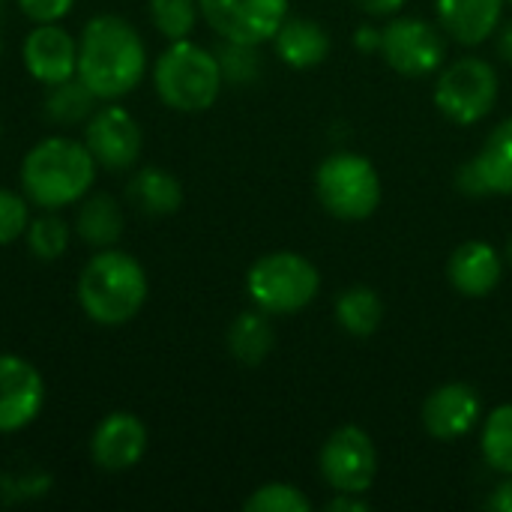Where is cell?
<instances>
[{
	"instance_id": "1",
	"label": "cell",
	"mask_w": 512,
	"mask_h": 512,
	"mask_svg": "<svg viewBox=\"0 0 512 512\" xmlns=\"http://www.w3.org/2000/svg\"><path fill=\"white\" fill-rule=\"evenodd\" d=\"M147 72V45L120 15H93L78 36V78L96 99L117 102Z\"/></svg>"
},
{
	"instance_id": "2",
	"label": "cell",
	"mask_w": 512,
	"mask_h": 512,
	"mask_svg": "<svg viewBox=\"0 0 512 512\" xmlns=\"http://www.w3.org/2000/svg\"><path fill=\"white\" fill-rule=\"evenodd\" d=\"M18 177L30 204L39 210H63L93 192L96 159L84 141L48 135L24 153Z\"/></svg>"
},
{
	"instance_id": "3",
	"label": "cell",
	"mask_w": 512,
	"mask_h": 512,
	"mask_svg": "<svg viewBox=\"0 0 512 512\" xmlns=\"http://www.w3.org/2000/svg\"><path fill=\"white\" fill-rule=\"evenodd\" d=\"M147 270L123 249H96L78 276V303L99 327L129 324L147 303Z\"/></svg>"
},
{
	"instance_id": "4",
	"label": "cell",
	"mask_w": 512,
	"mask_h": 512,
	"mask_svg": "<svg viewBox=\"0 0 512 512\" xmlns=\"http://www.w3.org/2000/svg\"><path fill=\"white\" fill-rule=\"evenodd\" d=\"M153 87L156 96L180 114H201L216 105L225 75L219 66V57L192 42L177 39L171 42L153 63Z\"/></svg>"
},
{
	"instance_id": "5",
	"label": "cell",
	"mask_w": 512,
	"mask_h": 512,
	"mask_svg": "<svg viewBox=\"0 0 512 512\" xmlns=\"http://www.w3.org/2000/svg\"><path fill=\"white\" fill-rule=\"evenodd\" d=\"M321 291L318 267L288 249L261 255L246 273V294L267 315L303 312Z\"/></svg>"
},
{
	"instance_id": "6",
	"label": "cell",
	"mask_w": 512,
	"mask_h": 512,
	"mask_svg": "<svg viewBox=\"0 0 512 512\" xmlns=\"http://www.w3.org/2000/svg\"><path fill=\"white\" fill-rule=\"evenodd\" d=\"M315 195L321 207L342 222L369 219L384 195L378 168L351 150L330 153L315 171Z\"/></svg>"
},
{
	"instance_id": "7",
	"label": "cell",
	"mask_w": 512,
	"mask_h": 512,
	"mask_svg": "<svg viewBox=\"0 0 512 512\" xmlns=\"http://www.w3.org/2000/svg\"><path fill=\"white\" fill-rule=\"evenodd\" d=\"M501 93L498 72L489 60L471 54L459 57L441 69L435 81V105L438 111L459 126H474L495 111Z\"/></svg>"
},
{
	"instance_id": "8",
	"label": "cell",
	"mask_w": 512,
	"mask_h": 512,
	"mask_svg": "<svg viewBox=\"0 0 512 512\" xmlns=\"http://www.w3.org/2000/svg\"><path fill=\"white\" fill-rule=\"evenodd\" d=\"M378 54L399 75L426 78V75H435L447 60V33L432 21L393 15L390 24L381 27Z\"/></svg>"
},
{
	"instance_id": "9",
	"label": "cell",
	"mask_w": 512,
	"mask_h": 512,
	"mask_svg": "<svg viewBox=\"0 0 512 512\" xmlns=\"http://www.w3.org/2000/svg\"><path fill=\"white\" fill-rule=\"evenodd\" d=\"M318 471L333 492L366 495L378 477V450L366 429L339 426L321 447Z\"/></svg>"
},
{
	"instance_id": "10",
	"label": "cell",
	"mask_w": 512,
	"mask_h": 512,
	"mask_svg": "<svg viewBox=\"0 0 512 512\" xmlns=\"http://www.w3.org/2000/svg\"><path fill=\"white\" fill-rule=\"evenodd\" d=\"M291 0H198L201 18L225 42L264 45L288 18Z\"/></svg>"
},
{
	"instance_id": "11",
	"label": "cell",
	"mask_w": 512,
	"mask_h": 512,
	"mask_svg": "<svg viewBox=\"0 0 512 512\" xmlns=\"http://www.w3.org/2000/svg\"><path fill=\"white\" fill-rule=\"evenodd\" d=\"M81 141L93 153L96 165L108 171H129L141 156L144 132L123 105H102L87 117Z\"/></svg>"
},
{
	"instance_id": "12",
	"label": "cell",
	"mask_w": 512,
	"mask_h": 512,
	"mask_svg": "<svg viewBox=\"0 0 512 512\" xmlns=\"http://www.w3.org/2000/svg\"><path fill=\"white\" fill-rule=\"evenodd\" d=\"M42 408L45 381L39 369L18 354H0V435L27 429Z\"/></svg>"
},
{
	"instance_id": "13",
	"label": "cell",
	"mask_w": 512,
	"mask_h": 512,
	"mask_svg": "<svg viewBox=\"0 0 512 512\" xmlns=\"http://www.w3.org/2000/svg\"><path fill=\"white\" fill-rule=\"evenodd\" d=\"M456 189L468 198L512 195V117L498 123L480 153L456 171Z\"/></svg>"
},
{
	"instance_id": "14",
	"label": "cell",
	"mask_w": 512,
	"mask_h": 512,
	"mask_svg": "<svg viewBox=\"0 0 512 512\" xmlns=\"http://www.w3.org/2000/svg\"><path fill=\"white\" fill-rule=\"evenodd\" d=\"M147 453V426L129 411H114L102 417L90 435V459L108 474L135 468Z\"/></svg>"
},
{
	"instance_id": "15",
	"label": "cell",
	"mask_w": 512,
	"mask_h": 512,
	"mask_svg": "<svg viewBox=\"0 0 512 512\" xmlns=\"http://www.w3.org/2000/svg\"><path fill=\"white\" fill-rule=\"evenodd\" d=\"M21 60L39 84H60L78 72V39L57 21L36 24L21 45Z\"/></svg>"
},
{
	"instance_id": "16",
	"label": "cell",
	"mask_w": 512,
	"mask_h": 512,
	"mask_svg": "<svg viewBox=\"0 0 512 512\" xmlns=\"http://www.w3.org/2000/svg\"><path fill=\"white\" fill-rule=\"evenodd\" d=\"M483 417V399L471 384L453 381L435 387L423 402V426L435 441L465 438Z\"/></svg>"
},
{
	"instance_id": "17",
	"label": "cell",
	"mask_w": 512,
	"mask_h": 512,
	"mask_svg": "<svg viewBox=\"0 0 512 512\" xmlns=\"http://www.w3.org/2000/svg\"><path fill=\"white\" fill-rule=\"evenodd\" d=\"M504 6L507 0H435V15L447 39L477 48L501 27Z\"/></svg>"
},
{
	"instance_id": "18",
	"label": "cell",
	"mask_w": 512,
	"mask_h": 512,
	"mask_svg": "<svg viewBox=\"0 0 512 512\" xmlns=\"http://www.w3.org/2000/svg\"><path fill=\"white\" fill-rule=\"evenodd\" d=\"M504 276L501 252L486 240H468L453 249L447 261V279L462 297H489Z\"/></svg>"
},
{
	"instance_id": "19",
	"label": "cell",
	"mask_w": 512,
	"mask_h": 512,
	"mask_svg": "<svg viewBox=\"0 0 512 512\" xmlns=\"http://www.w3.org/2000/svg\"><path fill=\"white\" fill-rule=\"evenodd\" d=\"M276 57L291 69H315L330 57V33L312 18H285L273 36Z\"/></svg>"
},
{
	"instance_id": "20",
	"label": "cell",
	"mask_w": 512,
	"mask_h": 512,
	"mask_svg": "<svg viewBox=\"0 0 512 512\" xmlns=\"http://www.w3.org/2000/svg\"><path fill=\"white\" fill-rule=\"evenodd\" d=\"M123 210L114 195L108 192H87L78 201L75 231L93 249H111L123 237Z\"/></svg>"
},
{
	"instance_id": "21",
	"label": "cell",
	"mask_w": 512,
	"mask_h": 512,
	"mask_svg": "<svg viewBox=\"0 0 512 512\" xmlns=\"http://www.w3.org/2000/svg\"><path fill=\"white\" fill-rule=\"evenodd\" d=\"M126 198L147 216H171L183 207V183L171 171L147 165L129 177Z\"/></svg>"
},
{
	"instance_id": "22",
	"label": "cell",
	"mask_w": 512,
	"mask_h": 512,
	"mask_svg": "<svg viewBox=\"0 0 512 512\" xmlns=\"http://www.w3.org/2000/svg\"><path fill=\"white\" fill-rule=\"evenodd\" d=\"M273 315L252 309V312H240L225 336L228 354L243 363V366H261L273 348H276V330H273Z\"/></svg>"
},
{
	"instance_id": "23",
	"label": "cell",
	"mask_w": 512,
	"mask_h": 512,
	"mask_svg": "<svg viewBox=\"0 0 512 512\" xmlns=\"http://www.w3.org/2000/svg\"><path fill=\"white\" fill-rule=\"evenodd\" d=\"M333 315H336V324L348 336L369 339V336L378 333V327L384 321V300H381V294L375 288L354 285V288H348V291H342L336 297Z\"/></svg>"
},
{
	"instance_id": "24",
	"label": "cell",
	"mask_w": 512,
	"mask_h": 512,
	"mask_svg": "<svg viewBox=\"0 0 512 512\" xmlns=\"http://www.w3.org/2000/svg\"><path fill=\"white\" fill-rule=\"evenodd\" d=\"M93 102H96V96L75 75V78H66V81L48 87L42 114L57 126H75V123H87V117L93 114Z\"/></svg>"
},
{
	"instance_id": "25",
	"label": "cell",
	"mask_w": 512,
	"mask_h": 512,
	"mask_svg": "<svg viewBox=\"0 0 512 512\" xmlns=\"http://www.w3.org/2000/svg\"><path fill=\"white\" fill-rule=\"evenodd\" d=\"M480 453L495 474H512V402L489 411L480 435Z\"/></svg>"
},
{
	"instance_id": "26",
	"label": "cell",
	"mask_w": 512,
	"mask_h": 512,
	"mask_svg": "<svg viewBox=\"0 0 512 512\" xmlns=\"http://www.w3.org/2000/svg\"><path fill=\"white\" fill-rule=\"evenodd\" d=\"M69 237H72L69 222L57 210H45L42 216L30 219V225L24 231L27 249L39 261H57V258H63L66 249H69Z\"/></svg>"
},
{
	"instance_id": "27",
	"label": "cell",
	"mask_w": 512,
	"mask_h": 512,
	"mask_svg": "<svg viewBox=\"0 0 512 512\" xmlns=\"http://www.w3.org/2000/svg\"><path fill=\"white\" fill-rule=\"evenodd\" d=\"M198 15V0H150V21L168 42L189 39Z\"/></svg>"
},
{
	"instance_id": "28",
	"label": "cell",
	"mask_w": 512,
	"mask_h": 512,
	"mask_svg": "<svg viewBox=\"0 0 512 512\" xmlns=\"http://www.w3.org/2000/svg\"><path fill=\"white\" fill-rule=\"evenodd\" d=\"M246 512H312V501L303 489L291 483H264L246 501Z\"/></svg>"
},
{
	"instance_id": "29",
	"label": "cell",
	"mask_w": 512,
	"mask_h": 512,
	"mask_svg": "<svg viewBox=\"0 0 512 512\" xmlns=\"http://www.w3.org/2000/svg\"><path fill=\"white\" fill-rule=\"evenodd\" d=\"M222 75L228 84H252L261 75V57H258V45H243V42H225L216 51Z\"/></svg>"
},
{
	"instance_id": "30",
	"label": "cell",
	"mask_w": 512,
	"mask_h": 512,
	"mask_svg": "<svg viewBox=\"0 0 512 512\" xmlns=\"http://www.w3.org/2000/svg\"><path fill=\"white\" fill-rule=\"evenodd\" d=\"M27 225H30L27 195L0 189V246H12L15 240H21Z\"/></svg>"
},
{
	"instance_id": "31",
	"label": "cell",
	"mask_w": 512,
	"mask_h": 512,
	"mask_svg": "<svg viewBox=\"0 0 512 512\" xmlns=\"http://www.w3.org/2000/svg\"><path fill=\"white\" fill-rule=\"evenodd\" d=\"M18 6L33 24H54L72 12L75 0H18Z\"/></svg>"
},
{
	"instance_id": "32",
	"label": "cell",
	"mask_w": 512,
	"mask_h": 512,
	"mask_svg": "<svg viewBox=\"0 0 512 512\" xmlns=\"http://www.w3.org/2000/svg\"><path fill=\"white\" fill-rule=\"evenodd\" d=\"M330 512H369L372 504L366 501V495H348V492H333L330 504H327Z\"/></svg>"
},
{
	"instance_id": "33",
	"label": "cell",
	"mask_w": 512,
	"mask_h": 512,
	"mask_svg": "<svg viewBox=\"0 0 512 512\" xmlns=\"http://www.w3.org/2000/svg\"><path fill=\"white\" fill-rule=\"evenodd\" d=\"M354 3L372 18H393L399 15V9H405L408 0H354Z\"/></svg>"
},
{
	"instance_id": "34",
	"label": "cell",
	"mask_w": 512,
	"mask_h": 512,
	"mask_svg": "<svg viewBox=\"0 0 512 512\" xmlns=\"http://www.w3.org/2000/svg\"><path fill=\"white\" fill-rule=\"evenodd\" d=\"M486 507L492 512H512V474H507V477L495 486V492L489 495Z\"/></svg>"
},
{
	"instance_id": "35",
	"label": "cell",
	"mask_w": 512,
	"mask_h": 512,
	"mask_svg": "<svg viewBox=\"0 0 512 512\" xmlns=\"http://www.w3.org/2000/svg\"><path fill=\"white\" fill-rule=\"evenodd\" d=\"M354 42H357V48H360V51H378V48H381V30H378V27L363 24V27H357Z\"/></svg>"
},
{
	"instance_id": "36",
	"label": "cell",
	"mask_w": 512,
	"mask_h": 512,
	"mask_svg": "<svg viewBox=\"0 0 512 512\" xmlns=\"http://www.w3.org/2000/svg\"><path fill=\"white\" fill-rule=\"evenodd\" d=\"M495 48H498V57L507 60L512 66V21L501 24V27L495 30Z\"/></svg>"
},
{
	"instance_id": "37",
	"label": "cell",
	"mask_w": 512,
	"mask_h": 512,
	"mask_svg": "<svg viewBox=\"0 0 512 512\" xmlns=\"http://www.w3.org/2000/svg\"><path fill=\"white\" fill-rule=\"evenodd\" d=\"M507 261L512 264V234H510V240H507Z\"/></svg>"
},
{
	"instance_id": "38",
	"label": "cell",
	"mask_w": 512,
	"mask_h": 512,
	"mask_svg": "<svg viewBox=\"0 0 512 512\" xmlns=\"http://www.w3.org/2000/svg\"><path fill=\"white\" fill-rule=\"evenodd\" d=\"M507 3H512V0H507Z\"/></svg>"
},
{
	"instance_id": "39",
	"label": "cell",
	"mask_w": 512,
	"mask_h": 512,
	"mask_svg": "<svg viewBox=\"0 0 512 512\" xmlns=\"http://www.w3.org/2000/svg\"><path fill=\"white\" fill-rule=\"evenodd\" d=\"M0 3H3V0H0Z\"/></svg>"
},
{
	"instance_id": "40",
	"label": "cell",
	"mask_w": 512,
	"mask_h": 512,
	"mask_svg": "<svg viewBox=\"0 0 512 512\" xmlns=\"http://www.w3.org/2000/svg\"><path fill=\"white\" fill-rule=\"evenodd\" d=\"M0 132H3V129H0Z\"/></svg>"
}]
</instances>
